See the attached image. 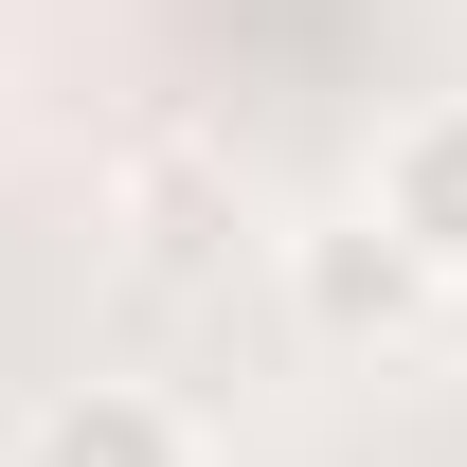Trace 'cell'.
<instances>
[{"label": "cell", "instance_id": "obj_1", "mask_svg": "<svg viewBox=\"0 0 467 467\" xmlns=\"http://www.w3.org/2000/svg\"><path fill=\"white\" fill-rule=\"evenodd\" d=\"M109 234H126V288H234V252H252V180H234V144H198V126H144L109 162Z\"/></svg>", "mask_w": 467, "mask_h": 467}, {"label": "cell", "instance_id": "obj_2", "mask_svg": "<svg viewBox=\"0 0 467 467\" xmlns=\"http://www.w3.org/2000/svg\"><path fill=\"white\" fill-rule=\"evenodd\" d=\"M288 324H306V342H342V359H396V342L450 324V270H431L378 198H342V216L288 234Z\"/></svg>", "mask_w": 467, "mask_h": 467}, {"label": "cell", "instance_id": "obj_3", "mask_svg": "<svg viewBox=\"0 0 467 467\" xmlns=\"http://www.w3.org/2000/svg\"><path fill=\"white\" fill-rule=\"evenodd\" d=\"M18 467H198V413L144 378H55L18 413Z\"/></svg>", "mask_w": 467, "mask_h": 467}, {"label": "cell", "instance_id": "obj_4", "mask_svg": "<svg viewBox=\"0 0 467 467\" xmlns=\"http://www.w3.org/2000/svg\"><path fill=\"white\" fill-rule=\"evenodd\" d=\"M359 198H378L431 270H467V90H431V109L378 126V180H359Z\"/></svg>", "mask_w": 467, "mask_h": 467}, {"label": "cell", "instance_id": "obj_5", "mask_svg": "<svg viewBox=\"0 0 467 467\" xmlns=\"http://www.w3.org/2000/svg\"><path fill=\"white\" fill-rule=\"evenodd\" d=\"M450 306H467V270H450Z\"/></svg>", "mask_w": 467, "mask_h": 467}]
</instances>
